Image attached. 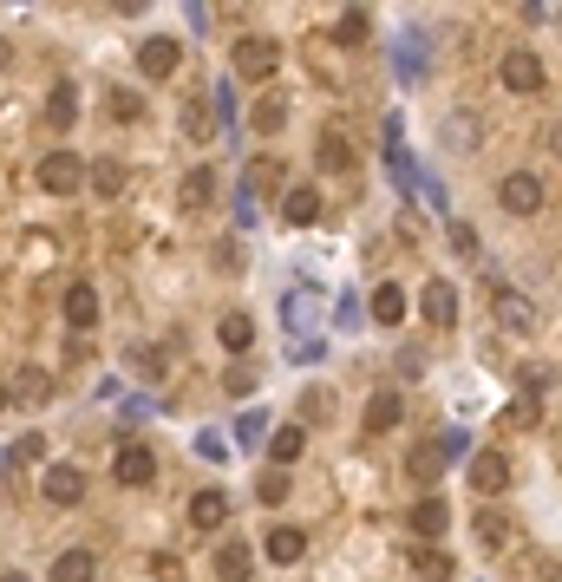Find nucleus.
<instances>
[{
    "label": "nucleus",
    "instance_id": "nucleus-13",
    "mask_svg": "<svg viewBox=\"0 0 562 582\" xmlns=\"http://www.w3.org/2000/svg\"><path fill=\"white\" fill-rule=\"evenodd\" d=\"M314 164H321V170H334V177H347V170L360 164V151H354L340 131H321V144H314Z\"/></svg>",
    "mask_w": 562,
    "mask_h": 582
},
{
    "label": "nucleus",
    "instance_id": "nucleus-10",
    "mask_svg": "<svg viewBox=\"0 0 562 582\" xmlns=\"http://www.w3.org/2000/svg\"><path fill=\"white\" fill-rule=\"evenodd\" d=\"M39 491H46V504H59V511H72V504H85V472H79V465H52Z\"/></svg>",
    "mask_w": 562,
    "mask_h": 582
},
{
    "label": "nucleus",
    "instance_id": "nucleus-24",
    "mask_svg": "<svg viewBox=\"0 0 562 582\" xmlns=\"http://www.w3.org/2000/svg\"><path fill=\"white\" fill-rule=\"evenodd\" d=\"M367 308H373V321H380V328H399V321H406V295H399L393 282H380Z\"/></svg>",
    "mask_w": 562,
    "mask_h": 582
},
{
    "label": "nucleus",
    "instance_id": "nucleus-32",
    "mask_svg": "<svg viewBox=\"0 0 562 582\" xmlns=\"http://www.w3.org/2000/svg\"><path fill=\"white\" fill-rule=\"evenodd\" d=\"M255 498H262V504L275 511V504L288 498V472H282V465H275V472H262V485H255Z\"/></svg>",
    "mask_w": 562,
    "mask_h": 582
},
{
    "label": "nucleus",
    "instance_id": "nucleus-29",
    "mask_svg": "<svg viewBox=\"0 0 562 582\" xmlns=\"http://www.w3.org/2000/svg\"><path fill=\"white\" fill-rule=\"evenodd\" d=\"M111 118H118V124H137V118H144V92H118V85H111Z\"/></svg>",
    "mask_w": 562,
    "mask_h": 582
},
{
    "label": "nucleus",
    "instance_id": "nucleus-5",
    "mask_svg": "<svg viewBox=\"0 0 562 582\" xmlns=\"http://www.w3.org/2000/svg\"><path fill=\"white\" fill-rule=\"evenodd\" d=\"M33 177H39V190H46V197H72V190H85V164H79L72 151H46Z\"/></svg>",
    "mask_w": 562,
    "mask_h": 582
},
{
    "label": "nucleus",
    "instance_id": "nucleus-35",
    "mask_svg": "<svg viewBox=\"0 0 562 582\" xmlns=\"http://www.w3.org/2000/svg\"><path fill=\"white\" fill-rule=\"evenodd\" d=\"M249 183H255V190L268 197V190L282 183V164H268V157H255V164H249Z\"/></svg>",
    "mask_w": 562,
    "mask_h": 582
},
{
    "label": "nucleus",
    "instance_id": "nucleus-7",
    "mask_svg": "<svg viewBox=\"0 0 562 582\" xmlns=\"http://www.w3.org/2000/svg\"><path fill=\"white\" fill-rule=\"evenodd\" d=\"M111 478H118V485H151V478H157V452L137 446V439H124V446L111 452Z\"/></svg>",
    "mask_w": 562,
    "mask_h": 582
},
{
    "label": "nucleus",
    "instance_id": "nucleus-21",
    "mask_svg": "<svg viewBox=\"0 0 562 582\" xmlns=\"http://www.w3.org/2000/svg\"><path fill=\"white\" fill-rule=\"evenodd\" d=\"M223 518H229V498L223 491H196L190 498V524L196 531H223Z\"/></svg>",
    "mask_w": 562,
    "mask_h": 582
},
{
    "label": "nucleus",
    "instance_id": "nucleus-11",
    "mask_svg": "<svg viewBox=\"0 0 562 582\" xmlns=\"http://www.w3.org/2000/svg\"><path fill=\"white\" fill-rule=\"evenodd\" d=\"M471 485H478L485 498H504V491H511V465H504V452H478V459H471Z\"/></svg>",
    "mask_w": 562,
    "mask_h": 582
},
{
    "label": "nucleus",
    "instance_id": "nucleus-31",
    "mask_svg": "<svg viewBox=\"0 0 562 582\" xmlns=\"http://www.w3.org/2000/svg\"><path fill=\"white\" fill-rule=\"evenodd\" d=\"M216 570H223V582H242V577H249V550H242V544L216 550Z\"/></svg>",
    "mask_w": 562,
    "mask_h": 582
},
{
    "label": "nucleus",
    "instance_id": "nucleus-38",
    "mask_svg": "<svg viewBox=\"0 0 562 582\" xmlns=\"http://www.w3.org/2000/svg\"><path fill=\"white\" fill-rule=\"evenodd\" d=\"M7 66H13V52H7V39H0V72H7Z\"/></svg>",
    "mask_w": 562,
    "mask_h": 582
},
{
    "label": "nucleus",
    "instance_id": "nucleus-27",
    "mask_svg": "<svg viewBox=\"0 0 562 582\" xmlns=\"http://www.w3.org/2000/svg\"><path fill=\"white\" fill-rule=\"evenodd\" d=\"M445 144H452V151H478V111H452Z\"/></svg>",
    "mask_w": 562,
    "mask_h": 582
},
{
    "label": "nucleus",
    "instance_id": "nucleus-17",
    "mask_svg": "<svg viewBox=\"0 0 562 582\" xmlns=\"http://www.w3.org/2000/svg\"><path fill=\"white\" fill-rule=\"evenodd\" d=\"M262 557H268V563H301V557H308V537H301L295 524H275L268 544H262Z\"/></svg>",
    "mask_w": 562,
    "mask_h": 582
},
{
    "label": "nucleus",
    "instance_id": "nucleus-34",
    "mask_svg": "<svg viewBox=\"0 0 562 582\" xmlns=\"http://www.w3.org/2000/svg\"><path fill=\"white\" fill-rule=\"evenodd\" d=\"M334 39H340V46H360V39H367V13H340V20H334Z\"/></svg>",
    "mask_w": 562,
    "mask_h": 582
},
{
    "label": "nucleus",
    "instance_id": "nucleus-41",
    "mask_svg": "<svg viewBox=\"0 0 562 582\" xmlns=\"http://www.w3.org/2000/svg\"><path fill=\"white\" fill-rule=\"evenodd\" d=\"M0 413H7V380H0Z\"/></svg>",
    "mask_w": 562,
    "mask_h": 582
},
{
    "label": "nucleus",
    "instance_id": "nucleus-28",
    "mask_svg": "<svg viewBox=\"0 0 562 582\" xmlns=\"http://www.w3.org/2000/svg\"><path fill=\"white\" fill-rule=\"evenodd\" d=\"M268 452H275V465H295V459L308 452V432H301V426H282V432L268 439Z\"/></svg>",
    "mask_w": 562,
    "mask_h": 582
},
{
    "label": "nucleus",
    "instance_id": "nucleus-16",
    "mask_svg": "<svg viewBox=\"0 0 562 582\" xmlns=\"http://www.w3.org/2000/svg\"><path fill=\"white\" fill-rule=\"evenodd\" d=\"M7 393H13L20 406H46V400H52V373H46V367H20Z\"/></svg>",
    "mask_w": 562,
    "mask_h": 582
},
{
    "label": "nucleus",
    "instance_id": "nucleus-15",
    "mask_svg": "<svg viewBox=\"0 0 562 582\" xmlns=\"http://www.w3.org/2000/svg\"><path fill=\"white\" fill-rule=\"evenodd\" d=\"M216 341H223V354H249V347H255V321H249L242 308H229V314L216 321Z\"/></svg>",
    "mask_w": 562,
    "mask_h": 582
},
{
    "label": "nucleus",
    "instance_id": "nucleus-25",
    "mask_svg": "<svg viewBox=\"0 0 562 582\" xmlns=\"http://www.w3.org/2000/svg\"><path fill=\"white\" fill-rule=\"evenodd\" d=\"M249 124H255V131H262V138H275V131H282V124H288V105H282V98H275V92H268V98H255V111H249Z\"/></svg>",
    "mask_w": 562,
    "mask_h": 582
},
{
    "label": "nucleus",
    "instance_id": "nucleus-26",
    "mask_svg": "<svg viewBox=\"0 0 562 582\" xmlns=\"http://www.w3.org/2000/svg\"><path fill=\"white\" fill-rule=\"evenodd\" d=\"M216 203V170H190L183 177V210H210Z\"/></svg>",
    "mask_w": 562,
    "mask_h": 582
},
{
    "label": "nucleus",
    "instance_id": "nucleus-19",
    "mask_svg": "<svg viewBox=\"0 0 562 582\" xmlns=\"http://www.w3.org/2000/svg\"><path fill=\"white\" fill-rule=\"evenodd\" d=\"M399 419H406V400H399V393H386V387H380V393H373V400H367V432H393V426H399Z\"/></svg>",
    "mask_w": 562,
    "mask_h": 582
},
{
    "label": "nucleus",
    "instance_id": "nucleus-14",
    "mask_svg": "<svg viewBox=\"0 0 562 582\" xmlns=\"http://www.w3.org/2000/svg\"><path fill=\"white\" fill-rule=\"evenodd\" d=\"M124 183H131V170H124L118 157H98V164H85V190H98V197H124Z\"/></svg>",
    "mask_w": 562,
    "mask_h": 582
},
{
    "label": "nucleus",
    "instance_id": "nucleus-42",
    "mask_svg": "<svg viewBox=\"0 0 562 582\" xmlns=\"http://www.w3.org/2000/svg\"><path fill=\"white\" fill-rule=\"evenodd\" d=\"M242 582H249V577H242Z\"/></svg>",
    "mask_w": 562,
    "mask_h": 582
},
{
    "label": "nucleus",
    "instance_id": "nucleus-6",
    "mask_svg": "<svg viewBox=\"0 0 562 582\" xmlns=\"http://www.w3.org/2000/svg\"><path fill=\"white\" fill-rule=\"evenodd\" d=\"M419 314H426V328L452 334V328H458V288L432 275V282H426V295H419Z\"/></svg>",
    "mask_w": 562,
    "mask_h": 582
},
{
    "label": "nucleus",
    "instance_id": "nucleus-9",
    "mask_svg": "<svg viewBox=\"0 0 562 582\" xmlns=\"http://www.w3.org/2000/svg\"><path fill=\"white\" fill-rule=\"evenodd\" d=\"M183 138H190V144L223 138V118H216V105H210L203 92H190V98H183Z\"/></svg>",
    "mask_w": 562,
    "mask_h": 582
},
{
    "label": "nucleus",
    "instance_id": "nucleus-22",
    "mask_svg": "<svg viewBox=\"0 0 562 582\" xmlns=\"http://www.w3.org/2000/svg\"><path fill=\"white\" fill-rule=\"evenodd\" d=\"M445 524H452L445 498H419V504H412V531H419V537H432V544H439V537H445Z\"/></svg>",
    "mask_w": 562,
    "mask_h": 582
},
{
    "label": "nucleus",
    "instance_id": "nucleus-3",
    "mask_svg": "<svg viewBox=\"0 0 562 582\" xmlns=\"http://www.w3.org/2000/svg\"><path fill=\"white\" fill-rule=\"evenodd\" d=\"M491 308H498V321H504L517 341H530V334L543 328V314H537V301H530L524 288H504V282H498V288H491Z\"/></svg>",
    "mask_w": 562,
    "mask_h": 582
},
{
    "label": "nucleus",
    "instance_id": "nucleus-36",
    "mask_svg": "<svg viewBox=\"0 0 562 582\" xmlns=\"http://www.w3.org/2000/svg\"><path fill=\"white\" fill-rule=\"evenodd\" d=\"M504 537H511V524L498 511H478V544H504Z\"/></svg>",
    "mask_w": 562,
    "mask_h": 582
},
{
    "label": "nucleus",
    "instance_id": "nucleus-12",
    "mask_svg": "<svg viewBox=\"0 0 562 582\" xmlns=\"http://www.w3.org/2000/svg\"><path fill=\"white\" fill-rule=\"evenodd\" d=\"M46 124H52V131H72V124H79V85H72V79H59V85L46 92Z\"/></svg>",
    "mask_w": 562,
    "mask_h": 582
},
{
    "label": "nucleus",
    "instance_id": "nucleus-2",
    "mask_svg": "<svg viewBox=\"0 0 562 582\" xmlns=\"http://www.w3.org/2000/svg\"><path fill=\"white\" fill-rule=\"evenodd\" d=\"M498 203H504L511 216H537V210L550 203V183H543L537 170H511V177L498 183Z\"/></svg>",
    "mask_w": 562,
    "mask_h": 582
},
{
    "label": "nucleus",
    "instance_id": "nucleus-39",
    "mask_svg": "<svg viewBox=\"0 0 562 582\" xmlns=\"http://www.w3.org/2000/svg\"><path fill=\"white\" fill-rule=\"evenodd\" d=\"M118 7H124V13H137V7H144V0H118Z\"/></svg>",
    "mask_w": 562,
    "mask_h": 582
},
{
    "label": "nucleus",
    "instance_id": "nucleus-23",
    "mask_svg": "<svg viewBox=\"0 0 562 582\" xmlns=\"http://www.w3.org/2000/svg\"><path fill=\"white\" fill-rule=\"evenodd\" d=\"M98 577V557L92 550H59L52 557V582H92Z\"/></svg>",
    "mask_w": 562,
    "mask_h": 582
},
{
    "label": "nucleus",
    "instance_id": "nucleus-37",
    "mask_svg": "<svg viewBox=\"0 0 562 582\" xmlns=\"http://www.w3.org/2000/svg\"><path fill=\"white\" fill-rule=\"evenodd\" d=\"M445 472V459H439V446L432 452H412V478H439Z\"/></svg>",
    "mask_w": 562,
    "mask_h": 582
},
{
    "label": "nucleus",
    "instance_id": "nucleus-8",
    "mask_svg": "<svg viewBox=\"0 0 562 582\" xmlns=\"http://www.w3.org/2000/svg\"><path fill=\"white\" fill-rule=\"evenodd\" d=\"M177 66H183V46H177V39H164V33H157V39H144V46H137V72H144V79H170Z\"/></svg>",
    "mask_w": 562,
    "mask_h": 582
},
{
    "label": "nucleus",
    "instance_id": "nucleus-4",
    "mask_svg": "<svg viewBox=\"0 0 562 582\" xmlns=\"http://www.w3.org/2000/svg\"><path fill=\"white\" fill-rule=\"evenodd\" d=\"M498 79H504L511 92H543V85H550V66H543L530 46H511V52L498 59Z\"/></svg>",
    "mask_w": 562,
    "mask_h": 582
},
{
    "label": "nucleus",
    "instance_id": "nucleus-33",
    "mask_svg": "<svg viewBox=\"0 0 562 582\" xmlns=\"http://www.w3.org/2000/svg\"><path fill=\"white\" fill-rule=\"evenodd\" d=\"M412 570H419L426 582H445V577H452V557H439V550H419V557H412Z\"/></svg>",
    "mask_w": 562,
    "mask_h": 582
},
{
    "label": "nucleus",
    "instance_id": "nucleus-40",
    "mask_svg": "<svg viewBox=\"0 0 562 582\" xmlns=\"http://www.w3.org/2000/svg\"><path fill=\"white\" fill-rule=\"evenodd\" d=\"M0 582H26V577H20V570H7V577H0Z\"/></svg>",
    "mask_w": 562,
    "mask_h": 582
},
{
    "label": "nucleus",
    "instance_id": "nucleus-1",
    "mask_svg": "<svg viewBox=\"0 0 562 582\" xmlns=\"http://www.w3.org/2000/svg\"><path fill=\"white\" fill-rule=\"evenodd\" d=\"M229 66H236V79H275L282 46H275L268 33H242V39H236V52H229Z\"/></svg>",
    "mask_w": 562,
    "mask_h": 582
},
{
    "label": "nucleus",
    "instance_id": "nucleus-20",
    "mask_svg": "<svg viewBox=\"0 0 562 582\" xmlns=\"http://www.w3.org/2000/svg\"><path fill=\"white\" fill-rule=\"evenodd\" d=\"M65 321H72V328L85 334V328L98 321V288H85V282H72V288H65Z\"/></svg>",
    "mask_w": 562,
    "mask_h": 582
},
{
    "label": "nucleus",
    "instance_id": "nucleus-18",
    "mask_svg": "<svg viewBox=\"0 0 562 582\" xmlns=\"http://www.w3.org/2000/svg\"><path fill=\"white\" fill-rule=\"evenodd\" d=\"M282 216H288L295 229H308V223L321 216V190H314V183H295V190L282 197Z\"/></svg>",
    "mask_w": 562,
    "mask_h": 582
},
{
    "label": "nucleus",
    "instance_id": "nucleus-30",
    "mask_svg": "<svg viewBox=\"0 0 562 582\" xmlns=\"http://www.w3.org/2000/svg\"><path fill=\"white\" fill-rule=\"evenodd\" d=\"M39 459H46V439L26 432V439H13V452H7V472H13V465H39Z\"/></svg>",
    "mask_w": 562,
    "mask_h": 582
}]
</instances>
